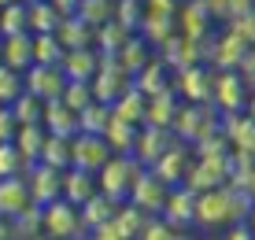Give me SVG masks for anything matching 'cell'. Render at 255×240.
I'll return each instance as SVG.
<instances>
[{"mask_svg": "<svg viewBox=\"0 0 255 240\" xmlns=\"http://www.w3.org/2000/svg\"><path fill=\"white\" fill-rule=\"evenodd\" d=\"M45 126H19V133H15V148L30 159V163H37L41 159V148H45Z\"/></svg>", "mask_w": 255, "mask_h": 240, "instance_id": "d6a6232c", "label": "cell"}, {"mask_svg": "<svg viewBox=\"0 0 255 240\" xmlns=\"http://www.w3.org/2000/svg\"><path fill=\"white\" fill-rule=\"evenodd\" d=\"M178 15H181V37H189V41H196V44H207V37H211V19H215V15L207 11L204 0L185 4Z\"/></svg>", "mask_w": 255, "mask_h": 240, "instance_id": "2e32d148", "label": "cell"}, {"mask_svg": "<svg viewBox=\"0 0 255 240\" xmlns=\"http://www.w3.org/2000/svg\"><path fill=\"white\" fill-rule=\"evenodd\" d=\"M22 85H26V93H30V96H37L41 104H48V100H59V96H63L67 74H63V67L33 63V67L22 74Z\"/></svg>", "mask_w": 255, "mask_h": 240, "instance_id": "9c48e42d", "label": "cell"}, {"mask_svg": "<svg viewBox=\"0 0 255 240\" xmlns=\"http://www.w3.org/2000/svg\"><path fill=\"white\" fill-rule=\"evenodd\" d=\"M37 240H52V237H45V233H41V237H37Z\"/></svg>", "mask_w": 255, "mask_h": 240, "instance_id": "bcb514c9", "label": "cell"}, {"mask_svg": "<svg viewBox=\"0 0 255 240\" xmlns=\"http://www.w3.org/2000/svg\"><path fill=\"white\" fill-rule=\"evenodd\" d=\"M140 174H144V166H140L133 155H111L108 163L100 166V174H96V185H100V192H104L108 200L126 203L129 192L137 189Z\"/></svg>", "mask_w": 255, "mask_h": 240, "instance_id": "7a4b0ae2", "label": "cell"}, {"mask_svg": "<svg viewBox=\"0 0 255 240\" xmlns=\"http://www.w3.org/2000/svg\"><path fill=\"white\" fill-rule=\"evenodd\" d=\"M59 67H63L67 82H93L96 70H100V52L96 48H70Z\"/></svg>", "mask_w": 255, "mask_h": 240, "instance_id": "ac0fdd59", "label": "cell"}, {"mask_svg": "<svg viewBox=\"0 0 255 240\" xmlns=\"http://www.w3.org/2000/svg\"><path fill=\"white\" fill-rule=\"evenodd\" d=\"M30 166L33 163L15 148V140L0 144V177H26V174H30Z\"/></svg>", "mask_w": 255, "mask_h": 240, "instance_id": "1f68e13d", "label": "cell"}, {"mask_svg": "<svg viewBox=\"0 0 255 240\" xmlns=\"http://www.w3.org/2000/svg\"><path fill=\"white\" fill-rule=\"evenodd\" d=\"M111 122V108L108 104H89L85 111H78V133H93V137H104V129H108Z\"/></svg>", "mask_w": 255, "mask_h": 240, "instance_id": "4dcf8cb0", "label": "cell"}, {"mask_svg": "<svg viewBox=\"0 0 255 240\" xmlns=\"http://www.w3.org/2000/svg\"><path fill=\"white\" fill-rule=\"evenodd\" d=\"M252 100V89L248 82L241 78V70H218L215 78V96H211V104L218 108V115H237L244 111Z\"/></svg>", "mask_w": 255, "mask_h": 240, "instance_id": "52a82bcc", "label": "cell"}, {"mask_svg": "<svg viewBox=\"0 0 255 240\" xmlns=\"http://www.w3.org/2000/svg\"><path fill=\"white\" fill-rule=\"evenodd\" d=\"M174 144V133L170 129H155V126H140V133H137V144H133V155L144 170H152L155 163L163 159V152Z\"/></svg>", "mask_w": 255, "mask_h": 240, "instance_id": "4fadbf2b", "label": "cell"}, {"mask_svg": "<svg viewBox=\"0 0 255 240\" xmlns=\"http://www.w3.org/2000/svg\"><path fill=\"white\" fill-rule=\"evenodd\" d=\"M11 115H15V122H19V126H41V119H45V104H41L37 96L22 93L19 100L11 104Z\"/></svg>", "mask_w": 255, "mask_h": 240, "instance_id": "836d02e7", "label": "cell"}, {"mask_svg": "<svg viewBox=\"0 0 255 240\" xmlns=\"http://www.w3.org/2000/svg\"><path fill=\"white\" fill-rule=\"evenodd\" d=\"M0 240H15V218L0 215Z\"/></svg>", "mask_w": 255, "mask_h": 240, "instance_id": "b9f144b4", "label": "cell"}, {"mask_svg": "<svg viewBox=\"0 0 255 240\" xmlns=\"http://www.w3.org/2000/svg\"><path fill=\"white\" fill-rule=\"evenodd\" d=\"M111 115H115V119H122V122H129V126H144V115H148V96L133 85L126 96H119V100L111 104Z\"/></svg>", "mask_w": 255, "mask_h": 240, "instance_id": "d4e9b609", "label": "cell"}, {"mask_svg": "<svg viewBox=\"0 0 255 240\" xmlns=\"http://www.w3.org/2000/svg\"><path fill=\"white\" fill-rule=\"evenodd\" d=\"M4 41V59L0 63L11 67L15 74H26L33 67V33H11V37H0Z\"/></svg>", "mask_w": 255, "mask_h": 240, "instance_id": "44dd1931", "label": "cell"}, {"mask_svg": "<svg viewBox=\"0 0 255 240\" xmlns=\"http://www.w3.org/2000/svg\"><path fill=\"white\" fill-rule=\"evenodd\" d=\"M248 229H252V237H255V207H252V215H248Z\"/></svg>", "mask_w": 255, "mask_h": 240, "instance_id": "ee69618b", "label": "cell"}, {"mask_svg": "<svg viewBox=\"0 0 255 240\" xmlns=\"http://www.w3.org/2000/svg\"><path fill=\"white\" fill-rule=\"evenodd\" d=\"M26 93V85H22V74H15L11 67H4L0 63V108H11L15 100Z\"/></svg>", "mask_w": 255, "mask_h": 240, "instance_id": "d590c367", "label": "cell"}, {"mask_svg": "<svg viewBox=\"0 0 255 240\" xmlns=\"http://www.w3.org/2000/svg\"><path fill=\"white\" fill-rule=\"evenodd\" d=\"M41 233L52 240H85L89 229L82 222V211L67 200H56L48 207H41Z\"/></svg>", "mask_w": 255, "mask_h": 240, "instance_id": "277c9868", "label": "cell"}, {"mask_svg": "<svg viewBox=\"0 0 255 240\" xmlns=\"http://www.w3.org/2000/svg\"><path fill=\"white\" fill-rule=\"evenodd\" d=\"M159 218L170 222V226H178V229H192L196 226V192L185 189V185H174Z\"/></svg>", "mask_w": 255, "mask_h": 240, "instance_id": "5bb4252c", "label": "cell"}, {"mask_svg": "<svg viewBox=\"0 0 255 240\" xmlns=\"http://www.w3.org/2000/svg\"><path fill=\"white\" fill-rule=\"evenodd\" d=\"M0 59H4V41H0Z\"/></svg>", "mask_w": 255, "mask_h": 240, "instance_id": "f6af8a7d", "label": "cell"}, {"mask_svg": "<svg viewBox=\"0 0 255 240\" xmlns=\"http://www.w3.org/2000/svg\"><path fill=\"white\" fill-rule=\"evenodd\" d=\"M115 4H119V0H115Z\"/></svg>", "mask_w": 255, "mask_h": 240, "instance_id": "7dc6e473", "label": "cell"}, {"mask_svg": "<svg viewBox=\"0 0 255 240\" xmlns=\"http://www.w3.org/2000/svg\"><path fill=\"white\" fill-rule=\"evenodd\" d=\"M244 56H248V44L237 37V33H222V37L211 44V67L215 70H241Z\"/></svg>", "mask_w": 255, "mask_h": 240, "instance_id": "e0dca14e", "label": "cell"}, {"mask_svg": "<svg viewBox=\"0 0 255 240\" xmlns=\"http://www.w3.org/2000/svg\"><path fill=\"white\" fill-rule=\"evenodd\" d=\"M185 233L189 229H178V226H170V222H163V218H152L137 240H185Z\"/></svg>", "mask_w": 255, "mask_h": 240, "instance_id": "8d00e7d4", "label": "cell"}, {"mask_svg": "<svg viewBox=\"0 0 255 240\" xmlns=\"http://www.w3.org/2000/svg\"><path fill=\"white\" fill-rule=\"evenodd\" d=\"M148 218L140 207H133V203H119V211H115V218H111V226H115V233L122 237V240H137L140 233H144V226H148Z\"/></svg>", "mask_w": 255, "mask_h": 240, "instance_id": "cb8c5ba5", "label": "cell"}, {"mask_svg": "<svg viewBox=\"0 0 255 240\" xmlns=\"http://www.w3.org/2000/svg\"><path fill=\"white\" fill-rule=\"evenodd\" d=\"M255 200L237 185H222L196 196V226L200 229H230L237 222H248Z\"/></svg>", "mask_w": 255, "mask_h": 240, "instance_id": "6da1fadb", "label": "cell"}, {"mask_svg": "<svg viewBox=\"0 0 255 240\" xmlns=\"http://www.w3.org/2000/svg\"><path fill=\"white\" fill-rule=\"evenodd\" d=\"M30 207H37V203H33V196H30L26 177H0V215L19 218Z\"/></svg>", "mask_w": 255, "mask_h": 240, "instance_id": "9a60e30c", "label": "cell"}, {"mask_svg": "<svg viewBox=\"0 0 255 240\" xmlns=\"http://www.w3.org/2000/svg\"><path fill=\"white\" fill-rule=\"evenodd\" d=\"M222 185H230V152H222V155H196V163H192V170L185 177V189H192L200 196V192L222 189Z\"/></svg>", "mask_w": 255, "mask_h": 240, "instance_id": "5b68a950", "label": "cell"}, {"mask_svg": "<svg viewBox=\"0 0 255 240\" xmlns=\"http://www.w3.org/2000/svg\"><path fill=\"white\" fill-rule=\"evenodd\" d=\"M41 126H45V133H52V137H78V111H70L63 100H48Z\"/></svg>", "mask_w": 255, "mask_h": 240, "instance_id": "7402d4cb", "label": "cell"}, {"mask_svg": "<svg viewBox=\"0 0 255 240\" xmlns=\"http://www.w3.org/2000/svg\"><path fill=\"white\" fill-rule=\"evenodd\" d=\"M133 85H137L144 96H159V93H166V89H174V82H170V67H166L163 59L155 56L152 63H148V67L133 78Z\"/></svg>", "mask_w": 255, "mask_h": 240, "instance_id": "603a6c76", "label": "cell"}, {"mask_svg": "<svg viewBox=\"0 0 255 240\" xmlns=\"http://www.w3.org/2000/svg\"><path fill=\"white\" fill-rule=\"evenodd\" d=\"M192 163H196V152H192V144H185V140L174 137V144L166 148L163 159L152 166V174L174 189V185H185V177H189V170H192Z\"/></svg>", "mask_w": 255, "mask_h": 240, "instance_id": "ba28073f", "label": "cell"}, {"mask_svg": "<svg viewBox=\"0 0 255 240\" xmlns=\"http://www.w3.org/2000/svg\"><path fill=\"white\" fill-rule=\"evenodd\" d=\"M26 185H30V196L37 207H48V203L63 200V170H56V166L33 163L30 174H26Z\"/></svg>", "mask_w": 255, "mask_h": 240, "instance_id": "8fae6325", "label": "cell"}, {"mask_svg": "<svg viewBox=\"0 0 255 240\" xmlns=\"http://www.w3.org/2000/svg\"><path fill=\"white\" fill-rule=\"evenodd\" d=\"M166 196H170V185L159 181L152 170H144V174H140V181H137V189L129 192V203L140 207L148 218H159L163 207H166Z\"/></svg>", "mask_w": 255, "mask_h": 240, "instance_id": "7c38bea8", "label": "cell"}, {"mask_svg": "<svg viewBox=\"0 0 255 240\" xmlns=\"http://www.w3.org/2000/svg\"><path fill=\"white\" fill-rule=\"evenodd\" d=\"M15 133H19V122H15L11 108H0V144H7V140H15Z\"/></svg>", "mask_w": 255, "mask_h": 240, "instance_id": "f35d334b", "label": "cell"}, {"mask_svg": "<svg viewBox=\"0 0 255 240\" xmlns=\"http://www.w3.org/2000/svg\"><path fill=\"white\" fill-rule=\"evenodd\" d=\"M181 111V96L174 89H166L159 96H148V115H144V126H155V129H170L174 119Z\"/></svg>", "mask_w": 255, "mask_h": 240, "instance_id": "d6986e66", "label": "cell"}, {"mask_svg": "<svg viewBox=\"0 0 255 240\" xmlns=\"http://www.w3.org/2000/svg\"><path fill=\"white\" fill-rule=\"evenodd\" d=\"M111 155H115V152L108 148V140H104V137H93V133H78V137L70 140V166H78V170L100 174V166L108 163Z\"/></svg>", "mask_w": 255, "mask_h": 240, "instance_id": "30bf717a", "label": "cell"}, {"mask_svg": "<svg viewBox=\"0 0 255 240\" xmlns=\"http://www.w3.org/2000/svg\"><path fill=\"white\" fill-rule=\"evenodd\" d=\"M59 100H63L70 111H85L89 104H96L93 82H67V89H63V96H59Z\"/></svg>", "mask_w": 255, "mask_h": 240, "instance_id": "e575fe53", "label": "cell"}, {"mask_svg": "<svg viewBox=\"0 0 255 240\" xmlns=\"http://www.w3.org/2000/svg\"><path fill=\"white\" fill-rule=\"evenodd\" d=\"M222 240H255V237H252L248 222H237V226H230V229H226V237H222Z\"/></svg>", "mask_w": 255, "mask_h": 240, "instance_id": "ab89813d", "label": "cell"}, {"mask_svg": "<svg viewBox=\"0 0 255 240\" xmlns=\"http://www.w3.org/2000/svg\"><path fill=\"white\" fill-rule=\"evenodd\" d=\"M215 78L218 70L215 67H185L178 78H174V93L181 96V104H211V96H215Z\"/></svg>", "mask_w": 255, "mask_h": 240, "instance_id": "8992f818", "label": "cell"}, {"mask_svg": "<svg viewBox=\"0 0 255 240\" xmlns=\"http://www.w3.org/2000/svg\"><path fill=\"white\" fill-rule=\"evenodd\" d=\"M41 237V207H30L15 218V240H37Z\"/></svg>", "mask_w": 255, "mask_h": 240, "instance_id": "74e56055", "label": "cell"}, {"mask_svg": "<svg viewBox=\"0 0 255 240\" xmlns=\"http://www.w3.org/2000/svg\"><path fill=\"white\" fill-rule=\"evenodd\" d=\"M67 56L63 41L56 37V33H37L33 37V63H45V67H59Z\"/></svg>", "mask_w": 255, "mask_h": 240, "instance_id": "f1b7e54d", "label": "cell"}, {"mask_svg": "<svg viewBox=\"0 0 255 240\" xmlns=\"http://www.w3.org/2000/svg\"><path fill=\"white\" fill-rule=\"evenodd\" d=\"M237 189H244V192H248V196L255 200V170H252L248 177H244V181H241V185H237Z\"/></svg>", "mask_w": 255, "mask_h": 240, "instance_id": "7bdbcfd3", "label": "cell"}, {"mask_svg": "<svg viewBox=\"0 0 255 240\" xmlns=\"http://www.w3.org/2000/svg\"><path fill=\"white\" fill-rule=\"evenodd\" d=\"M85 240H122V237L115 233V226H100V229H93Z\"/></svg>", "mask_w": 255, "mask_h": 240, "instance_id": "60d3db41", "label": "cell"}, {"mask_svg": "<svg viewBox=\"0 0 255 240\" xmlns=\"http://www.w3.org/2000/svg\"><path fill=\"white\" fill-rule=\"evenodd\" d=\"M96 192H100V185H96V174L89 170H78V166H70L63 170V200L74 203V207H82V203H89Z\"/></svg>", "mask_w": 255, "mask_h": 240, "instance_id": "ffe728a7", "label": "cell"}, {"mask_svg": "<svg viewBox=\"0 0 255 240\" xmlns=\"http://www.w3.org/2000/svg\"><path fill=\"white\" fill-rule=\"evenodd\" d=\"M82 222H85V229H100V226H111V218H115V211H119V203L115 200H108L104 192H96V196L89 200V203H82Z\"/></svg>", "mask_w": 255, "mask_h": 240, "instance_id": "484cf974", "label": "cell"}, {"mask_svg": "<svg viewBox=\"0 0 255 240\" xmlns=\"http://www.w3.org/2000/svg\"><path fill=\"white\" fill-rule=\"evenodd\" d=\"M218 108L215 104H181V111H178V119H174V126L170 133L178 140H185V144L196 148L200 140H207L211 133H218L222 126H218Z\"/></svg>", "mask_w": 255, "mask_h": 240, "instance_id": "3957f363", "label": "cell"}, {"mask_svg": "<svg viewBox=\"0 0 255 240\" xmlns=\"http://www.w3.org/2000/svg\"><path fill=\"white\" fill-rule=\"evenodd\" d=\"M11 33H30V4L22 0L0 7V37H11Z\"/></svg>", "mask_w": 255, "mask_h": 240, "instance_id": "83f0119b", "label": "cell"}, {"mask_svg": "<svg viewBox=\"0 0 255 240\" xmlns=\"http://www.w3.org/2000/svg\"><path fill=\"white\" fill-rule=\"evenodd\" d=\"M137 133H140V126H129V122H122V119L111 115L108 129H104V140H108V148L115 155H129V152H133V144H137Z\"/></svg>", "mask_w": 255, "mask_h": 240, "instance_id": "4316f807", "label": "cell"}, {"mask_svg": "<svg viewBox=\"0 0 255 240\" xmlns=\"http://www.w3.org/2000/svg\"><path fill=\"white\" fill-rule=\"evenodd\" d=\"M70 140H74V137H52V133H48L37 163L56 166V170H70Z\"/></svg>", "mask_w": 255, "mask_h": 240, "instance_id": "f546056e", "label": "cell"}]
</instances>
